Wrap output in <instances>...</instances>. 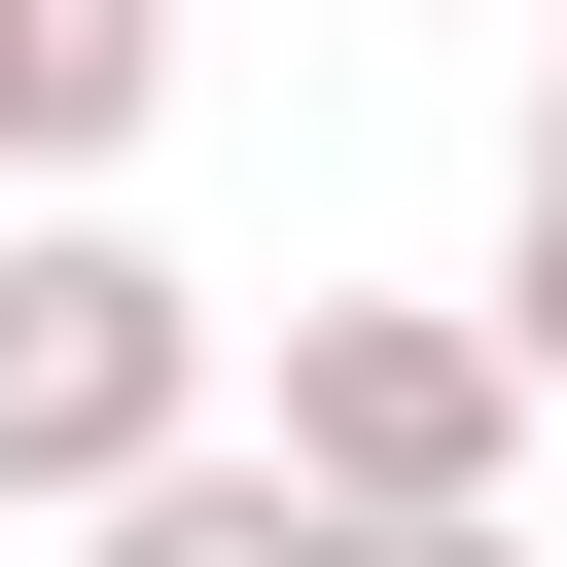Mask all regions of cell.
<instances>
[{
    "label": "cell",
    "instance_id": "cell-6",
    "mask_svg": "<svg viewBox=\"0 0 567 567\" xmlns=\"http://www.w3.org/2000/svg\"><path fill=\"white\" fill-rule=\"evenodd\" d=\"M354 567H532V532H496V496H425V532H354Z\"/></svg>",
    "mask_w": 567,
    "mask_h": 567
},
{
    "label": "cell",
    "instance_id": "cell-5",
    "mask_svg": "<svg viewBox=\"0 0 567 567\" xmlns=\"http://www.w3.org/2000/svg\"><path fill=\"white\" fill-rule=\"evenodd\" d=\"M496 319H532V390H567V71H532V177H496Z\"/></svg>",
    "mask_w": 567,
    "mask_h": 567
},
{
    "label": "cell",
    "instance_id": "cell-4",
    "mask_svg": "<svg viewBox=\"0 0 567 567\" xmlns=\"http://www.w3.org/2000/svg\"><path fill=\"white\" fill-rule=\"evenodd\" d=\"M354 532H390V496H319L284 425H248V461H142V496H106V567H354Z\"/></svg>",
    "mask_w": 567,
    "mask_h": 567
},
{
    "label": "cell",
    "instance_id": "cell-2",
    "mask_svg": "<svg viewBox=\"0 0 567 567\" xmlns=\"http://www.w3.org/2000/svg\"><path fill=\"white\" fill-rule=\"evenodd\" d=\"M284 461H319V496H390V532H425V496H496V461H532V319L284 284Z\"/></svg>",
    "mask_w": 567,
    "mask_h": 567
},
{
    "label": "cell",
    "instance_id": "cell-3",
    "mask_svg": "<svg viewBox=\"0 0 567 567\" xmlns=\"http://www.w3.org/2000/svg\"><path fill=\"white\" fill-rule=\"evenodd\" d=\"M177 106V0H0V177H106Z\"/></svg>",
    "mask_w": 567,
    "mask_h": 567
},
{
    "label": "cell",
    "instance_id": "cell-1",
    "mask_svg": "<svg viewBox=\"0 0 567 567\" xmlns=\"http://www.w3.org/2000/svg\"><path fill=\"white\" fill-rule=\"evenodd\" d=\"M142 461H213V284L142 248V213H35L0 248V496H142Z\"/></svg>",
    "mask_w": 567,
    "mask_h": 567
}]
</instances>
